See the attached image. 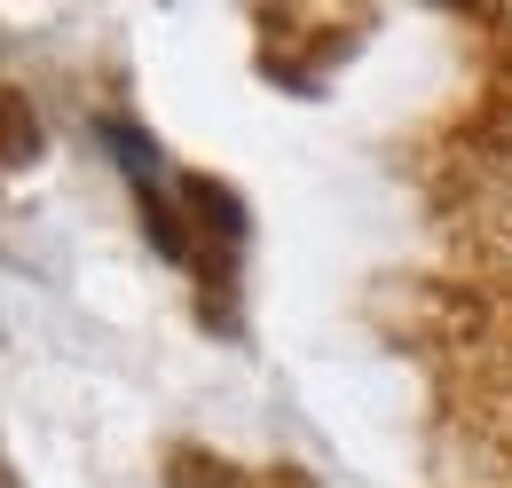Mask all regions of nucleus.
Wrapping results in <instances>:
<instances>
[{
  "mask_svg": "<svg viewBox=\"0 0 512 488\" xmlns=\"http://www.w3.org/2000/svg\"><path fill=\"white\" fill-rule=\"evenodd\" d=\"M40 158V111L24 87H0V166H32Z\"/></svg>",
  "mask_w": 512,
  "mask_h": 488,
  "instance_id": "f257e3e1",
  "label": "nucleus"
},
{
  "mask_svg": "<svg viewBox=\"0 0 512 488\" xmlns=\"http://www.w3.org/2000/svg\"><path fill=\"white\" fill-rule=\"evenodd\" d=\"M505 150H512V119H505Z\"/></svg>",
  "mask_w": 512,
  "mask_h": 488,
  "instance_id": "20e7f679",
  "label": "nucleus"
},
{
  "mask_svg": "<svg viewBox=\"0 0 512 488\" xmlns=\"http://www.w3.org/2000/svg\"><path fill=\"white\" fill-rule=\"evenodd\" d=\"M0 488H16V473H8V465H0Z\"/></svg>",
  "mask_w": 512,
  "mask_h": 488,
  "instance_id": "7ed1b4c3",
  "label": "nucleus"
},
{
  "mask_svg": "<svg viewBox=\"0 0 512 488\" xmlns=\"http://www.w3.org/2000/svg\"><path fill=\"white\" fill-rule=\"evenodd\" d=\"M95 134H103V150H111V158H119V166H127V174H134V182H142V189H150V182H158V174H166V158H158V150H150V142H142L134 126L103 119V126H95Z\"/></svg>",
  "mask_w": 512,
  "mask_h": 488,
  "instance_id": "f03ea898",
  "label": "nucleus"
}]
</instances>
